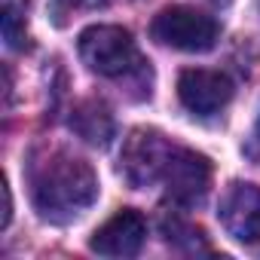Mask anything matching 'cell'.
I'll use <instances>...</instances> for the list:
<instances>
[{
	"label": "cell",
	"mask_w": 260,
	"mask_h": 260,
	"mask_svg": "<svg viewBox=\"0 0 260 260\" xmlns=\"http://www.w3.org/2000/svg\"><path fill=\"white\" fill-rule=\"evenodd\" d=\"M226 236H233L242 245L257 248L260 245V187L254 184H233L217 211Z\"/></svg>",
	"instance_id": "8992f818"
},
{
	"label": "cell",
	"mask_w": 260,
	"mask_h": 260,
	"mask_svg": "<svg viewBox=\"0 0 260 260\" xmlns=\"http://www.w3.org/2000/svg\"><path fill=\"white\" fill-rule=\"evenodd\" d=\"M162 184L178 205H199L211 187V162L202 153L172 147L169 162L162 169Z\"/></svg>",
	"instance_id": "277c9868"
},
{
	"label": "cell",
	"mask_w": 260,
	"mask_h": 260,
	"mask_svg": "<svg viewBox=\"0 0 260 260\" xmlns=\"http://www.w3.org/2000/svg\"><path fill=\"white\" fill-rule=\"evenodd\" d=\"M251 153H254V159L260 162V122H257V135H254V144H251Z\"/></svg>",
	"instance_id": "7c38bea8"
},
{
	"label": "cell",
	"mask_w": 260,
	"mask_h": 260,
	"mask_svg": "<svg viewBox=\"0 0 260 260\" xmlns=\"http://www.w3.org/2000/svg\"><path fill=\"white\" fill-rule=\"evenodd\" d=\"M71 128L92 147H107L113 138V116L101 101H80L71 116Z\"/></svg>",
	"instance_id": "9c48e42d"
},
{
	"label": "cell",
	"mask_w": 260,
	"mask_h": 260,
	"mask_svg": "<svg viewBox=\"0 0 260 260\" xmlns=\"http://www.w3.org/2000/svg\"><path fill=\"white\" fill-rule=\"evenodd\" d=\"M31 199L43 220L68 223L98 199V178L86 159L52 150L31 166Z\"/></svg>",
	"instance_id": "6da1fadb"
},
{
	"label": "cell",
	"mask_w": 260,
	"mask_h": 260,
	"mask_svg": "<svg viewBox=\"0 0 260 260\" xmlns=\"http://www.w3.org/2000/svg\"><path fill=\"white\" fill-rule=\"evenodd\" d=\"M233 80L220 71L190 68L178 77V98L196 116H214L233 101Z\"/></svg>",
	"instance_id": "5b68a950"
},
{
	"label": "cell",
	"mask_w": 260,
	"mask_h": 260,
	"mask_svg": "<svg viewBox=\"0 0 260 260\" xmlns=\"http://www.w3.org/2000/svg\"><path fill=\"white\" fill-rule=\"evenodd\" d=\"M169 153H172V144L162 135L138 128V132H132V138H128V144H125V153H122L125 178L135 187H144V184L162 178Z\"/></svg>",
	"instance_id": "ba28073f"
},
{
	"label": "cell",
	"mask_w": 260,
	"mask_h": 260,
	"mask_svg": "<svg viewBox=\"0 0 260 260\" xmlns=\"http://www.w3.org/2000/svg\"><path fill=\"white\" fill-rule=\"evenodd\" d=\"M4 37H7V43L13 49L25 46V25L19 22V13L13 7H7V13H4Z\"/></svg>",
	"instance_id": "30bf717a"
},
{
	"label": "cell",
	"mask_w": 260,
	"mask_h": 260,
	"mask_svg": "<svg viewBox=\"0 0 260 260\" xmlns=\"http://www.w3.org/2000/svg\"><path fill=\"white\" fill-rule=\"evenodd\" d=\"M58 4L68 10H98V7H107L110 0H58Z\"/></svg>",
	"instance_id": "8fae6325"
},
{
	"label": "cell",
	"mask_w": 260,
	"mask_h": 260,
	"mask_svg": "<svg viewBox=\"0 0 260 260\" xmlns=\"http://www.w3.org/2000/svg\"><path fill=\"white\" fill-rule=\"evenodd\" d=\"M144 239H147V220L135 208H122L92 233L89 248L101 257H135Z\"/></svg>",
	"instance_id": "52a82bcc"
},
{
	"label": "cell",
	"mask_w": 260,
	"mask_h": 260,
	"mask_svg": "<svg viewBox=\"0 0 260 260\" xmlns=\"http://www.w3.org/2000/svg\"><path fill=\"white\" fill-rule=\"evenodd\" d=\"M150 34L162 46L181 52H208L220 37V25L193 7H166L153 19Z\"/></svg>",
	"instance_id": "3957f363"
},
{
	"label": "cell",
	"mask_w": 260,
	"mask_h": 260,
	"mask_svg": "<svg viewBox=\"0 0 260 260\" xmlns=\"http://www.w3.org/2000/svg\"><path fill=\"white\" fill-rule=\"evenodd\" d=\"M80 58L98 77H128L141 68L138 46L125 28L92 25L80 34Z\"/></svg>",
	"instance_id": "7a4b0ae2"
}]
</instances>
